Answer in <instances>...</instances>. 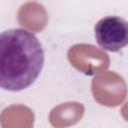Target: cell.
Returning a JSON list of instances; mask_svg holds the SVG:
<instances>
[{
    "label": "cell",
    "instance_id": "obj_1",
    "mask_svg": "<svg viewBox=\"0 0 128 128\" xmlns=\"http://www.w3.org/2000/svg\"><path fill=\"white\" fill-rule=\"evenodd\" d=\"M45 54L36 35L23 28L0 33V88L18 92L31 86L44 66Z\"/></svg>",
    "mask_w": 128,
    "mask_h": 128
},
{
    "label": "cell",
    "instance_id": "obj_2",
    "mask_svg": "<svg viewBox=\"0 0 128 128\" xmlns=\"http://www.w3.org/2000/svg\"><path fill=\"white\" fill-rule=\"evenodd\" d=\"M94 31L98 45L106 51L117 52L128 44V23L120 16L101 18Z\"/></svg>",
    "mask_w": 128,
    "mask_h": 128
}]
</instances>
